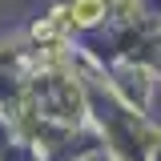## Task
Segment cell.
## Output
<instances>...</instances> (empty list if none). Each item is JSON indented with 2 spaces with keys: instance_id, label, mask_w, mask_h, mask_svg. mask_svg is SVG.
<instances>
[{
  "instance_id": "2",
  "label": "cell",
  "mask_w": 161,
  "mask_h": 161,
  "mask_svg": "<svg viewBox=\"0 0 161 161\" xmlns=\"http://www.w3.org/2000/svg\"><path fill=\"white\" fill-rule=\"evenodd\" d=\"M64 8H69V20L77 32H89L113 16V0H64Z\"/></svg>"
},
{
  "instance_id": "1",
  "label": "cell",
  "mask_w": 161,
  "mask_h": 161,
  "mask_svg": "<svg viewBox=\"0 0 161 161\" xmlns=\"http://www.w3.org/2000/svg\"><path fill=\"white\" fill-rule=\"evenodd\" d=\"M69 32H77L73 28V20H69V8L64 4H57L53 12H44V16L32 24V44H57V40H69Z\"/></svg>"
}]
</instances>
